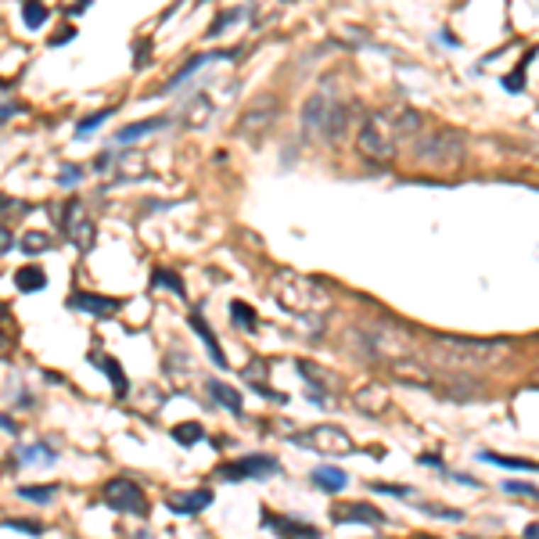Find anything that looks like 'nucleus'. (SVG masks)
Returning a JSON list of instances; mask_svg holds the SVG:
<instances>
[{
  "instance_id": "nucleus-25",
  "label": "nucleus",
  "mask_w": 539,
  "mask_h": 539,
  "mask_svg": "<svg viewBox=\"0 0 539 539\" xmlns=\"http://www.w3.org/2000/svg\"><path fill=\"white\" fill-rule=\"evenodd\" d=\"M295 367H299V374H302V377H309V385H313L316 392H323V389H331V385H335V377H331L328 370H320V367H313L309 360H299Z\"/></svg>"
},
{
  "instance_id": "nucleus-22",
  "label": "nucleus",
  "mask_w": 539,
  "mask_h": 539,
  "mask_svg": "<svg viewBox=\"0 0 539 539\" xmlns=\"http://www.w3.org/2000/svg\"><path fill=\"white\" fill-rule=\"evenodd\" d=\"M166 123H170L166 116H155V119H140V123H133V126L119 130L116 137H119L123 144H133V140H140V137H148V133H158V130L166 126Z\"/></svg>"
},
{
  "instance_id": "nucleus-26",
  "label": "nucleus",
  "mask_w": 539,
  "mask_h": 539,
  "mask_svg": "<svg viewBox=\"0 0 539 539\" xmlns=\"http://www.w3.org/2000/svg\"><path fill=\"white\" fill-rule=\"evenodd\" d=\"M209 392H212V399H216V403H223L230 413H241V396H238V389H234V385L212 382V385H209Z\"/></svg>"
},
{
  "instance_id": "nucleus-44",
  "label": "nucleus",
  "mask_w": 539,
  "mask_h": 539,
  "mask_svg": "<svg viewBox=\"0 0 539 539\" xmlns=\"http://www.w3.org/2000/svg\"><path fill=\"white\" fill-rule=\"evenodd\" d=\"M112 162H116L112 155H97V162H94V170H97V173H108V170H112Z\"/></svg>"
},
{
  "instance_id": "nucleus-30",
  "label": "nucleus",
  "mask_w": 539,
  "mask_h": 539,
  "mask_svg": "<svg viewBox=\"0 0 539 539\" xmlns=\"http://www.w3.org/2000/svg\"><path fill=\"white\" fill-rule=\"evenodd\" d=\"M47 18H50L47 4H40V0H26V8H22V22H26V29H40Z\"/></svg>"
},
{
  "instance_id": "nucleus-37",
  "label": "nucleus",
  "mask_w": 539,
  "mask_h": 539,
  "mask_svg": "<svg viewBox=\"0 0 539 539\" xmlns=\"http://www.w3.org/2000/svg\"><path fill=\"white\" fill-rule=\"evenodd\" d=\"M108 116H112V108H104V112H94V116H87V119L79 123V137H87V133H94V130H97V126H101V123H104Z\"/></svg>"
},
{
  "instance_id": "nucleus-6",
  "label": "nucleus",
  "mask_w": 539,
  "mask_h": 539,
  "mask_svg": "<svg viewBox=\"0 0 539 539\" xmlns=\"http://www.w3.org/2000/svg\"><path fill=\"white\" fill-rule=\"evenodd\" d=\"M295 446L302 450H313V453H323V457H349L356 453V443L345 428L338 424H313L306 431H299V435H291Z\"/></svg>"
},
{
  "instance_id": "nucleus-47",
  "label": "nucleus",
  "mask_w": 539,
  "mask_h": 539,
  "mask_svg": "<svg viewBox=\"0 0 539 539\" xmlns=\"http://www.w3.org/2000/svg\"><path fill=\"white\" fill-rule=\"evenodd\" d=\"M417 539H435V535H417Z\"/></svg>"
},
{
  "instance_id": "nucleus-28",
  "label": "nucleus",
  "mask_w": 539,
  "mask_h": 539,
  "mask_svg": "<svg viewBox=\"0 0 539 539\" xmlns=\"http://www.w3.org/2000/svg\"><path fill=\"white\" fill-rule=\"evenodd\" d=\"M485 464H496V467H507V471H539L532 460L525 457H504V453H482Z\"/></svg>"
},
{
  "instance_id": "nucleus-3",
  "label": "nucleus",
  "mask_w": 539,
  "mask_h": 539,
  "mask_svg": "<svg viewBox=\"0 0 539 539\" xmlns=\"http://www.w3.org/2000/svg\"><path fill=\"white\" fill-rule=\"evenodd\" d=\"M464 151H467V140L460 130L453 126H443V130H431L424 133L421 140H413V162L421 170H435V173H450L464 162Z\"/></svg>"
},
{
  "instance_id": "nucleus-4",
  "label": "nucleus",
  "mask_w": 539,
  "mask_h": 539,
  "mask_svg": "<svg viewBox=\"0 0 539 539\" xmlns=\"http://www.w3.org/2000/svg\"><path fill=\"white\" fill-rule=\"evenodd\" d=\"M345 126H349V112L342 101H335L328 94H313L302 104V130L306 133H316L323 140H342Z\"/></svg>"
},
{
  "instance_id": "nucleus-24",
  "label": "nucleus",
  "mask_w": 539,
  "mask_h": 539,
  "mask_svg": "<svg viewBox=\"0 0 539 539\" xmlns=\"http://www.w3.org/2000/svg\"><path fill=\"white\" fill-rule=\"evenodd\" d=\"M385 116H389V112H385ZM389 123H392L396 137H410V133H417V130H421V116H417V112H410V108H399V112H392V116H389Z\"/></svg>"
},
{
  "instance_id": "nucleus-20",
  "label": "nucleus",
  "mask_w": 539,
  "mask_h": 539,
  "mask_svg": "<svg viewBox=\"0 0 539 539\" xmlns=\"http://www.w3.org/2000/svg\"><path fill=\"white\" fill-rule=\"evenodd\" d=\"M313 482L320 485L323 493H342L345 485H349V474L338 471V467H328V464H323V467H313Z\"/></svg>"
},
{
  "instance_id": "nucleus-12",
  "label": "nucleus",
  "mask_w": 539,
  "mask_h": 539,
  "mask_svg": "<svg viewBox=\"0 0 539 539\" xmlns=\"http://www.w3.org/2000/svg\"><path fill=\"white\" fill-rule=\"evenodd\" d=\"M331 521L335 525H349V521H363V525H385V514L374 504H335L331 507Z\"/></svg>"
},
{
  "instance_id": "nucleus-10",
  "label": "nucleus",
  "mask_w": 539,
  "mask_h": 539,
  "mask_svg": "<svg viewBox=\"0 0 539 539\" xmlns=\"http://www.w3.org/2000/svg\"><path fill=\"white\" fill-rule=\"evenodd\" d=\"M62 227H65L69 241H72L79 252H90V248H94V220H90V212H87V205H83V201H76V198H72V201L65 205Z\"/></svg>"
},
{
  "instance_id": "nucleus-46",
  "label": "nucleus",
  "mask_w": 539,
  "mask_h": 539,
  "mask_svg": "<svg viewBox=\"0 0 539 539\" xmlns=\"http://www.w3.org/2000/svg\"><path fill=\"white\" fill-rule=\"evenodd\" d=\"M525 535H528V539H539V525H528V528H525Z\"/></svg>"
},
{
  "instance_id": "nucleus-34",
  "label": "nucleus",
  "mask_w": 539,
  "mask_h": 539,
  "mask_svg": "<svg viewBox=\"0 0 539 539\" xmlns=\"http://www.w3.org/2000/svg\"><path fill=\"white\" fill-rule=\"evenodd\" d=\"M151 284H155V288H173L177 295H184V281H180L177 274H170V270H155Z\"/></svg>"
},
{
  "instance_id": "nucleus-18",
  "label": "nucleus",
  "mask_w": 539,
  "mask_h": 539,
  "mask_svg": "<svg viewBox=\"0 0 539 539\" xmlns=\"http://www.w3.org/2000/svg\"><path fill=\"white\" fill-rule=\"evenodd\" d=\"M281 539H320V528L306 525V521H288V518H266Z\"/></svg>"
},
{
  "instance_id": "nucleus-14",
  "label": "nucleus",
  "mask_w": 539,
  "mask_h": 539,
  "mask_svg": "<svg viewBox=\"0 0 539 539\" xmlns=\"http://www.w3.org/2000/svg\"><path fill=\"white\" fill-rule=\"evenodd\" d=\"M69 309H83L94 316H112L119 309V299H108V295H87V291H72L69 295Z\"/></svg>"
},
{
  "instance_id": "nucleus-36",
  "label": "nucleus",
  "mask_w": 539,
  "mask_h": 539,
  "mask_svg": "<svg viewBox=\"0 0 539 539\" xmlns=\"http://www.w3.org/2000/svg\"><path fill=\"white\" fill-rule=\"evenodd\" d=\"M410 504H417L421 511L435 514V518H450V521H460V518H464V514H460V511H453V507H431V504H424V500H410Z\"/></svg>"
},
{
  "instance_id": "nucleus-1",
  "label": "nucleus",
  "mask_w": 539,
  "mask_h": 539,
  "mask_svg": "<svg viewBox=\"0 0 539 539\" xmlns=\"http://www.w3.org/2000/svg\"><path fill=\"white\" fill-rule=\"evenodd\" d=\"M507 342L496 338H431L424 349V360L439 370H453V374H478V370H489L507 356Z\"/></svg>"
},
{
  "instance_id": "nucleus-40",
  "label": "nucleus",
  "mask_w": 539,
  "mask_h": 539,
  "mask_svg": "<svg viewBox=\"0 0 539 539\" xmlns=\"http://www.w3.org/2000/svg\"><path fill=\"white\" fill-rule=\"evenodd\" d=\"M18 460H54V453L50 450H43V446H26V450H18Z\"/></svg>"
},
{
  "instance_id": "nucleus-45",
  "label": "nucleus",
  "mask_w": 539,
  "mask_h": 539,
  "mask_svg": "<svg viewBox=\"0 0 539 539\" xmlns=\"http://www.w3.org/2000/svg\"><path fill=\"white\" fill-rule=\"evenodd\" d=\"M4 431H8V435H18V428H15V421L4 413Z\"/></svg>"
},
{
  "instance_id": "nucleus-13",
  "label": "nucleus",
  "mask_w": 539,
  "mask_h": 539,
  "mask_svg": "<svg viewBox=\"0 0 539 539\" xmlns=\"http://www.w3.org/2000/svg\"><path fill=\"white\" fill-rule=\"evenodd\" d=\"M356 406H360V413H367V417H382V413L389 410V389L377 385V382L363 385V389L356 392Z\"/></svg>"
},
{
  "instance_id": "nucleus-33",
  "label": "nucleus",
  "mask_w": 539,
  "mask_h": 539,
  "mask_svg": "<svg viewBox=\"0 0 539 539\" xmlns=\"http://www.w3.org/2000/svg\"><path fill=\"white\" fill-rule=\"evenodd\" d=\"M47 248H50V238L40 234V230H33V234L22 238V252H26V255H40V252H47Z\"/></svg>"
},
{
  "instance_id": "nucleus-7",
  "label": "nucleus",
  "mask_w": 539,
  "mask_h": 539,
  "mask_svg": "<svg viewBox=\"0 0 539 539\" xmlns=\"http://www.w3.org/2000/svg\"><path fill=\"white\" fill-rule=\"evenodd\" d=\"M356 148H360L367 158H374V162H392V158H396V130H392V123H389L385 112L367 116V123L360 126Z\"/></svg>"
},
{
  "instance_id": "nucleus-21",
  "label": "nucleus",
  "mask_w": 539,
  "mask_h": 539,
  "mask_svg": "<svg viewBox=\"0 0 539 539\" xmlns=\"http://www.w3.org/2000/svg\"><path fill=\"white\" fill-rule=\"evenodd\" d=\"M15 288L26 291V295L43 291V288H47V274H43L40 266H22V270H15Z\"/></svg>"
},
{
  "instance_id": "nucleus-31",
  "label": "nucleus",
  "mask_w": 539,
  "mask_h": 539,
  "mask_svg": "<svg viewBox=\"0 0 539 539\" xmlns=\"http://www.w3.org/2000/svg\"><path fill=\"white\" fill-rule=\"evenodd\" d=\"M54 493H58V485H22V489H18V496L33 500V504H50Z\"/></svg>"
},
{
  "instance_id": "nucleus-38",
  "label": "nucleus",
  "mask_w": 539,
  "mask_h": 539,
  "mask_svg": "<svg viewBox=\"0 0 539 539\" xmlns=\"http://www.w3.org/2000/svg\"><path fill=\"white\" fill-rule=\"evenodd\" d=\"M370 489H374V493H389V496H403V500L413 496V489H406V485H389V482H374Z\"/></svg>"
},
{
  "instance_id": "nucleus-42",
  "label": "nucleus",
  "mask_w": 539,
  "mask_h": 539,
  "mask_svg": "<svg viewBox=\"0 0 539 539\" xmlns=\"http://www.w3.org/2000/svg\"><path fill=\"white\" fill-rule=\"evenodd\" d=\"M4 528H18V532H29V535H40V532H43V525H36V521H22V518H8V521H4Z\"/></svg>"
},
{
  "instance_id": "nucleus-17",
  "label": "nucleus",
  "mask_w": 539,
  "mask_h": 539,
  "mask_svg": "<svg viewBox=\"0 0 539 539\" xmlns=\"http://www.w3.org/2000/svg\"><path fill=\"white\" fill-rule=\"evenodd\" d=\"M209 504H212V493H209V489L177 493V496H170V500H166V507H170L173 514H198V511H205Z\"/></svg>"
},
{
  "instance_id": "nucleus-16",
  "label": "nucleus",
  "mask_w": 539,
  "mask_h": 539,
  "mask_svg": "<svg viewBox=\"0 0 539 539\" xmlns=\"http://www.w3.org/2000/svg\"><path fill=\"white\" fill-rule=\"evenodd\" d=\"M212 116H216V104H212V97H209V94H194V97L187 101L184 123H187L191 130H205Z\"/></svg>"
},
{
  "instance_id": "nucleus-15",
  "label": "nucleus",
  "mask_w": 539,
  "mask_h": 539,
  "mask_svg": "<svg viewBox=\"0 0 539 539\" xmlns=\"http://www.w3.org/2000/svg\"><path fill=\"white\" fill-rule=\"evenodd\" d=\"M399 382H410V385H431V363L428 360H417V356H410V360H399V363H392L389 367Z\"/></svg>"
},
{
  "instance_id": "nucleus-29",
  "label": "nucleus",
  "mask_w": 539,
  "mask_h": 539,
  "mask_svg": "<svg viewBox=\"0 0 539 539\" xmlns=\"http://www.w3.org/2000/svg\"><path fill=\"white\" fill-rule=\"evenodd\" d=\"M173 439H177L180 446H194L198 439H205V428H201L198 421H184V424L173 428Z\"/></svg>"
},
{
  "instance_id": "nucleus-23",
  "label": "nucleus",
  "mask_w": 539,
  "mask_h": 539,
  "mask_svg": "<svg viewBox=\"0 0 539 539\" xmlns=\"http://www.w3.org/2000/svg\"><path fill=\"white\" fill-rule=\"evenodd\" d=\"M191 328H194V335H198V338H201V342L209 345V352H212V363H216V367H227V356H223L220 342H216V335L209 331V323H205V320H201L198 313L191 316Z\"/></svg>"
},
{
  "instance_id": "nucleus-32",
  "label": "nucleus",
  "mask_w": 539,
  "mask_h": 539,
  "mask_svg": "<svg viewBox=\"0 0 539 539\" xmlns=\"http://www.w3.org/2000/svg\"><path fill=\"white\" fill-rule=\"evenodd\" d=\"M230 320L238 323L241 331H255V309L245 302H230Z\"/></svg>"
},
{
  "instance_id": "nucleus-27",
  "label": "nucleus",
  "mask_w": 539,
  "mask_h": 539,
  "mask_svg": "<svg viewBox=\"0 0 539 539\" xmlns=\"http://www.w3.org/2000/svg\"><path fill=\"white\" fill-rule=\"evenodd\" d=\"M216 58H227V54H212V50H209V54H194V58H191V62H187V65H184V69H180V72L170 79V90H173V87H180L187 76H194L201 65H209V62H216Z\"/></svg>"
},
{
  "instance_id": "nucleus-35",
  "label": "nucleus",
  "mask_w": 539,
  "mask_h": 539,
  "mask_svg": "<svg viewBox=\"0 0 539 539\" xmlns=\"http://www.w3.org/2000/svg\"><path fill=\"white\" fill-rule=\"evenodd\" d=\"M238 18H245V8H234V11H227V15H220L212 26H209V36H216V33H223L227 26H234Z\"/></svg>"
},
{
  "instance_id": "nucleus-11",
  "label": "nucleus",
  "mask_w": 539,
  "mask_h": 539,
  "mask_svg": "<svg viewBox=\"0 0 539 539\" xmlns=\"http://www.w3.org/2000/svg\"><path fill=\"white\" fill-rule=\"evenodd\" d=\"M277 460L274 457H266V453H252V457H241L234 464H223L220 467V478L227 482H241V478H270V474H277Z\"/></svg>"
},
{
  "instance_id": "nucleus-19",
  "label": "nucleus",
  "mask_w": 539,
  "mask_h": 539,
  "mask_svg": "<svg viewBox=\"0 0 539 539\" xmlns=\"http://www.w3.org/2000/svg\"><path fill=\"white\" fill-rule=\"evenodd\" d=\"M90 363H94V367H101V370L108 374V382H112L116 396H126V385H130V382H126L123 367H119V363H116L112 356H104V352H94V356H90Z\"/></svg>"
},
{
  "instance_id": "nucleus-43",
  "label": "nucleus",
  "mask_w": 539,
  "mask_h": 539,
  "mask_svg": "<svg viewBox=\"0 0 539 539\" xmlns=\"http://www.w3.org/2000/svg\"><path fill=\"white\" fill-rule=\"evenodd\" d=\"M79 177H83V173H79V170H76V166H65V170H62V177H58V180H62V187H72V184H76V180H79Z\"/></svg>"
},
{
  "instance_id": "nucleus-9",
  "label": "nucleus",
  "mask_w": 539,
  "mask_h": 539,
  "mask_svg": "<svg viewBox=\"0 0 539 539\" xmlns=\"http://www.w3.org/2000/svg\"><path fill=\"white\" fill-rule=\"evenodd\" d=\"M277 116H281V101L274 94H259V97H252L245 104V112L238 119V133L248 137V140H255V137H262L270 126H274Z\"/></svg>"
},
{
  "instance_id": "nucleus-5",
  "label": "nucleus",
  "mask_w": 539,
  "mask_h": 539,
  "mask_svg": "<svg viewBox=\"0 0 539 539\" xmlns=\"http://www.w3.org/2000/svg\"><path fill=\"white\" fill-rule=\"evenodd\" d=\"M363 342H367V349L374 356L389 360V367L399 363V360L417 356V338L406 328H399V323H367V328H363Z\"/></svg>"
},
{
  "instance_id": "nucleus-2",
  "label": "nucleus",
  "mask_w": 539,
  "mask_h": 539,
  "mask_svg": "<svg viewBox=\"0 0 539 539\" xmlns=\"http://www.w3.org/2000/svg\"><path fill=\"white\" fill-rule=\"evenodd\" d=\"M270 295H274V302L284 313L313 320V323H320L331 309V291L320 281L299 274V270H277V274L270 277Z\"/></svg>"
},
{
  "instance_id": "nucleus-8",
  "label": "nucleus",
  "mask_w": 539,
  "mask_h": 539,
  "mask_svg": "<svg viewBox=\"0 0 539 539\" xmlns=\"http://www.w3.org/2000/svg\"><path fill=\"white\" fill-rule=\"evenodd\" d=\"M101 500H104V507H112V511H119V514H133V518H144L148 507H151L148 496H144V489H140L137 482H130V478L104 482Z\"/></svg>"
},
{
  "instance_id": "nucleus-39",
  "label": "nucleus",
  "mask_w": 539,
  "mask_h": 539,
  "mask_svg": "<svg viewBox=\"0 0 539 539\" xmlns=\"http://www.w3.org/2000/svg\"><path fill=\"white\" fill-rule=\"evenodd\" d=\"M525 65H528V58H525V62H521V65H518V69H514V72H511V76L504 79V90H511V94H518V90L525 87Z\"/></svg>"
},
{
  "instance_id": "nucleus-41",
  "label": "nucleus",
  "mask_w": 539,
  "mask_h": 539,
  "mask_svg": "<svg viewBox=\"0 0 539 539\" xmlns=\"http://www.w3.org/2000/svg\"><path fill=\"white\" fill-rule=\"evenodd\" d=\"M504 489H507V493H518V496L539 500V489H535V485H528V482H504Z\"/></svg>"
}]
</instances>
